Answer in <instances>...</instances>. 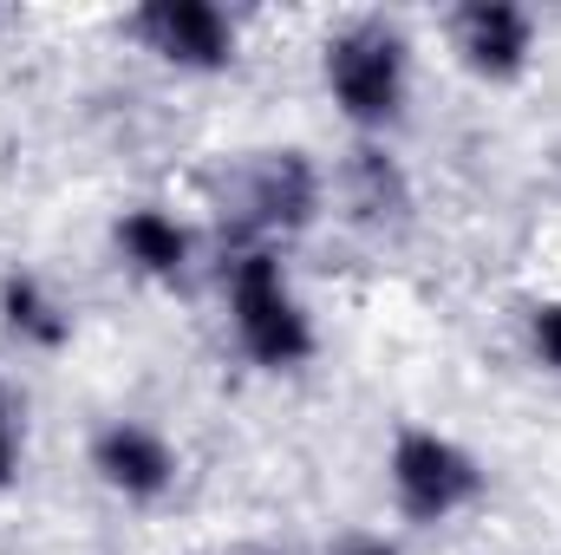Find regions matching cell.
I'll return each instance as SVG.
<instances>
[{
    "label": "cell",
    "instance_id": "cell-10",
    "mask_svg": "<svg viewBox=\"0 0 561 555\" xmlns=\"http://www.w3.org/2000/svg\"><path fill=\"white\" fill-rule=\"evenodd\" d=\"M353 177H359V203H366L373 216H386V203H392V209L405 203V183H399V170H392V163H386L379 150H359Z\"/></svg>",
    "mask_w": 561,
    "mask_h": 555
},
{
    "label": "cell",
    "instance_id": "cell-4",
    "mask_svg": "<svg viewBox=\"0 0 561 555\" xmlns=\"http://www.w3.org/2000/svg\"><path fill=\"white\" fill-rule=\"evenodd\" d=\"M138 33L150 39V53H163L170 66L209 72V66L236 59V26L209 0H150V7H138Z\"/></svg>",
    "mask_w": 561,
    "mask_h": 555
},
{
    "label": "cell",
    "instance_id": "cell-11",
    "mask_svg": "<svg viewBox=\"0 0 561 555\" xmlns=\"http://www.w3.org/2000/svg\"><path fill=\"white\" fill-rule=\"evenodd\" d=\"M529 340H536V353H542V360L561 373V301L536 307V320H529Z\"/></svg>",
    "mask_w": 561,
    "mask_h": 555
},
{
    "label": "cell",
    "instance_id": "cell-7",
    "mask_svg": "<svg viewBox=\"0 0 561 555\" xmlns=\"http://www.w3.org/2000/svg\"><path fill=\"white\" fill-rule=\"evenodd\" d=\"M320 209V177L300 150H268L249 170V216L262 229H307Z\"/></svg>",
    "mask_w": 561,
    "mask_h": 555
},
{
    "label": "cell",
    "instance_id": "cell-1",
    "mask_svg": "<svg viewBox=\"0 0 561 555\" xmlns=\"http://www.w3.org/2000/svg\"><path fill=\"white\" fill-rule=\"evenodd\" d=\"M229 307H236V333H242L255 366L287 373V366H300L313 353V320L300 314V301H294V287H287V275H280V262L268 249H249L229 269Z\"/></svg>",
    "mask_w": 561,
    "mask_h": 555
},
{
    "label": "cell",
    "instance_id": "cell-6",
    "mask_svg": "<svg viewBox=\"0 0 561 555\" xmlns=\"http://www.w3.org/2000/svg\"><path fill=\"white\" fill-rule=\"evenodd\" d=\"M92 464H99V477H105L112 490H125V497H163L170 477H176V451H170L150 424H131V418H118V424L99 431Z\"/></svg>",
    "mask_w": 561,
    "mask_h": 555
},
{
    "label": "cell",
    "instance_id": "cell-9",
    "mask_svg": "<svg viewBox=\"0 0 561 555\" xmlns=\"http://www.w3.org/2000/svg\"><path fill=\"white\" fill-rule=\"evenodd\" d=\"M0 314H7V327H13L20 340H33V347H66V333H72L66 307H59L33 275H7L0 281Z\"/></svg>",
    "mask_w": 561,
    "mask_h": 555
},
{
    "label": "cell",
    "instance_id": "cell-2",
    "mask_svg": "<svg viewBox=\"0 0 561 555\" xmlns=\"http://www.w3.org/2000/svg\"><path fill=\"white\" fill-rule=\"evenodd\" d=\"M327 86H333L340 112L359 118V125L399 118V99H405V46H399V33H386L379 20H359V26L333 33L327 39Z\"/></svg>",
    "mask_w": 561,
    "mask_h": 555
},
{
    "label": "cell",
    "instance_id": "cell-13",
    "mask_svg": "<svg viewBox=\"0 0 561 555\" xmlns=\"http://www.w3.org/2000/svg\"><path fill=\"white\" fill-rule=\"evenodd\" d=\"M340 555H399L386 536H353V543H340Z\"/></svg>",
    "mask_w": 561,
    "mask_h": 555
},
{
    "label": "cell",
    "instance_id": "cell-12",
    "mask_svg": "<svg viewBox=\"0 0 561 555\" xmlns=\"http://www.w3.org/2000/svg\"><path fill=\"white\" fill-rule=\"evenodd\" d=\"M13 464H20V431H13V418H7V399H0V484L13 477Z\"/></svg>",
    "mask_w": 561,
    "mask_h": 555
},
{
    "label": "cell",
    "instance_id": "cell-3",
    "mask_svg": "<svg viewBox=\"0 0 561 555\" xmlns=\"http://www.w3.org/2000/svg\"><path fill=\"white\" fill-rule=\"evenodd\" d=\"M477 490H483V477H477V464H470L450 438H437V431H405V438L392 444V497H399V510H405L412 523H444V517L463 510Z\"/></svg>",
    "mask_w": 561,
    "mask_h": 555
},
{
    "label": "cell",
    "instance_id": "cell-5",
    "mask_svg": "<svg viewBox=\"0 0 561 555\" xmlns=\"http://www.w3.org/2000/svg\"><path fill=\"white\" fill-rule=\"evenodd\" d=\"M457 46L483 79H516L536 53V20L510 0H470L457 13Z\"/></svg>",
    "mask_w": 561,
    "mask_h": 555
},
{
    "label": "cell",
    "instance_id": "cell-8",
    "mask_svg": "<svg viewBox=\"0 0 561 555\" xmlns=\"http://www.w3.org/2000/svg\"><path fill=\"white\" fill-rule=\"evenodd\" d=\"M118 249H125V262L144 269V275H176V269L190 262V236H183V223L163 216V209H131V216L118 223Z\"/></svg>",
    "mask_w": 561,
    "mask_h": 555
}]
</instances>
